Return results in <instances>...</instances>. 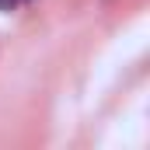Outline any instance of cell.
Returning a JSON list of instances; mask_svg holds the SVG:
<instances>
[{
	"instance_id": "cell-1",
	"label": "cell",
	"mask_w": 150,
	"mask_h": 150,
	"mask_svg": "<svg viewBox=\"0 0 150 150\" xmlns=\"http://www.w3.org/2000/svg\"><path fill=\"white\" fill-rule=\"evenodd\" d=\"M18 4H25V0H0V11H11V7H18Z\"/></svg>"
}]
</instances>
